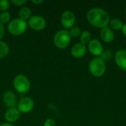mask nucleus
I'll use <instances>...</instances> for the list:
<instances>
[{"instance_id": "obj_5", "label": "nucleus", "mask_w": 126, "mask_h": 126, "mask_svg": "<svg viewBox=\"0 0 126 126\" xmlns=\"http://www.w3.org/2000/svg\"><path fill=\"white\" fill-rule=\"evenodd\" d=\"M13 87L16 92L20 94H25L30 89V81L27 77L24 75H16L13 79Z\"/></svg>"}, {"instance_id": "obj_7", "label": "nucleus", "mask_w": 126, "mask_h": 126, "mask_svg": "<svg viewBox=\"0 0 126 126\" xmlns=\"http://www.w3.org/2000/svg\"><path fill=\"white\" fill-rule=\"evenodd\" d=\"M75 16L74 13L71 10H66L64 11L61 17V22L64 29L70 30L74 27L75 23Z\"/></svg>"}, {"instance_id": "obj_1", "label": "nucleus", "mask_w": 126, "mask_h": 126, "mask_svg": "<svg viewBox=\"0 0 126 126\" xmlns=\"http://www.w3.org/2000/svg\"><path fill=\"white\" fill-rule=\"evenodd\" d=\"M89 23L97 28L103 29L108 27L111 20L109 13L100 7H92L86 14Z\"/></svg>"}, {"instance_id": "obj_8", "label": "nucleus", "mask_w": 126, "mask_h": 126, "mask_svg": "<svg viewBox=\"0 0 126 126\" xmlns=\"http://www.w3.org/2000/svg\"><path fill=\"white\" fill-rule=\"evenodd\" d=\"M35 106V103L33 100L30 97H25L21 98L17 104V109L21 113L23 114H27L30 112Z\"/></svg>"}, {"instance_id": "obj_11", "label": "nucleus", "mask_w": 126, "mask_h": 126, "mask_svg": "<svg viewBox=\"0 0 126 126\" xmlns=\"http://www.w3.org/2000/svg\"><path fill=\"white\" fill-rule=\"evenodd\" d=\"M20 115H21V112L18 111L17 107L10 108L6 111L4 114V119L7 121V123H13L16 122L19 119Z\"/></svg>"}, {"instance_id": "obj_2", "label": "nucleus", "mask_w": 126, "mask_h": 126, "mask_svg": "<svg viewBox=\"0 0 126 126\" xmlns=\"http://www.w3.org/2000/svg\"><path fill=\"white\" fill-rule=\"evenodd\" d=\"M89 69L91 74L94 77H101L106 72V61L100 57H96L90 61L89 64Z\"/></svg>"}, {"instance_id": "obj_24", "label": "nucleus", "mask_w": 126, "mask_h": 126, "mask_svg": "<svg viewBox=\"0 0 126 126\" xmlns=\"http://www.w3.org/2000/svg\"><path fill=\"white\" fill-rule=\"evenodd\" d=\"M11 2L16 6H22L27 2V1L26 0H13Z\"/></svg>"}, {"instance_id": "obj_6", "label": "nucleus", "mask_w": 126, "mask_h": 126, "mask_svg": "<svg viewBox=\"0 0 126 126\" xmlns=\"http://www.w3.org/2000/svg\"><path fill=\"white\" fill-rule=\"evenodd\" d=\"M27 26H29L32 30L41 31L46 27L47 21L43 16L39 15H35L30 18L27 22Z\"/></svg>"}, {"instance_id": "obj_21", "label": "nucleus", "mask_w": 126, "mask_h": 126, "mask_svg": "<svg viewBox=\"0 0 126 126\" xmlns=\"http://www.w3.org/2000/svg\"><path fill=\"white\" fill-rule=\"evenodd\" d=\"M112 56V52L110 49H103V53L101 54V55L100 56L103 61H108L109 60Z\"/></svg>"}, {"instance_id": "obj_27", "label": "nucleus", "mask_w": 126, "mask_h": 126, "mask_svg": "<svg viewBox=\"0 0 126 126\" xmlns=\"http://www.w3.org/2000/svg\"><path fill=\"white\" fill-rule=\"evenodd\" d=\"M32 2L33 3V4H42L43 2H44V1L43 0H39V1H35V0H32Z\"/></svg>"}, {"instance_id": "obj_19", "label": "nucleus", "mask_w": 126, "mask_h": 126, "mask_svg": "<svg viewBox=\"0 0 126 126\" xmlns=\"http://www.w3.org/2000/svg\"><path fill=\"white\" fill-rule=\"evenodd\" d=\"M10 18H11V15L7 11L1 12V13L0 14V22L2 24L10 22Z\"/></svg>"}, {"instance_id": "obj_25", "label": "nucleus", "mask_w": 126, "mask_h": 126, "mask_svg": "<svg viewBox=\"0 0 126 126\" xmlns=\"http://www.w3.org/2000/svg\"><path fill=\"white\" fill-rule=\"evenodd\" d=\"M4 33H5V28H4V24H2L0 22V40L4 37Z\"/></svg>"}, {"instance_id": "obj_10", "label": "nucleus", "mask_w": 126, "mask_h": 126, "mask_svg": "<svg viewBox=\"0 0 126 126\" xmlns=\"http://www.w3.org/2000/svg\"><path fill=\"white\" fill-rule=\"evenodd\" d=\"M3 102L8 109L14 108L18 104L17 97L16 94L10 91L4 92V94H3Z\"/></svg>"}, {"instance_id": "obj_12", "label": "nucleus", "mask_w": 126, "mask_h": 126, "mask_svg": "<svg viewBox=\"0 0 126 126\" xmlns=\"http://www.w3.org/2000/svg\"><path fill=\"white\" fill-rule=\"evenodd\" d=\"M86 50H87L86 46L80 42L72 46L71 49V54L73 57L76 58H80L86 55Z\"/></svg>"}, {"instance_id": "obj_28", "label": "nucleus", "mask_w": 126, "mask_h": 126, "mask_svg": "<svg viewBox=\"0 0 126 126\" xmlns=\"http://www.w3.org/2000/svg\"><path fill=\"white\" fill-rule=\"evenodd\" d=\"M0 126H15L14 125H13L12 123H2L1 124Z\"/></svg>"}, {"instance_id": "obj_14", "label": "nucleus", "mask_w": 126, "mask_h": 126, "mask_svg": "<svg viewBox=\"0 0 126 126\" xmlns=\"http://www.w3.org/2000/svg\"><path fill=\"white\" fill-rule=\"evenodd\" d=\"M100 38L103 41L106 43H111L114 39V31L109 27H104L100 30Z\"/></svg>"}, {"instance_id": "obj_29", "label": "nucleus", "mask_w": 126, "mask_h": 126, "mask_svg": "<svg viewBox=\"0 0 126 126\" xmlns=\"http://www.w3.org/2000/svg\"></svg>"}, {"instance_id": "obj_23", "label": "nucleus", "mask_w": 126, "mask_h": 126, "mask_svg": "<svg viewBox=\"0 0 126 126\" xmlns=\"http://www.w3.org/2000/svg\"><path fill=\"white\" fill-rule=\"evenodd\" d=\"M44 126H56V123L53 119L49 118L45 120V122L44 123Z\"/></svg>"}, {"instance_id": "obj_4", "label": "nucleus", "mask_w": 126, "mask_h": 126, "mask_svg": "<svg viewBox=\"0 0 126 126\" xmlns=\"http://www.w3.org/2000/svg\"><path fill=\"white\" fill-rule=\"evenodd\" d=\"M27 28V23L21 18H14L7 25L8 32L13 35H21L24 34Z\"/></svg>"}, {"instance_id": "obj_15", "label": "nucleus", "mask_w": 126, "mask_h": 126, "mask_svg": "<svg viewBox=\"0 0 126 126\" xmlns=\"http://www.w3.org/2000/svg\"><path fill=\"white\" fill-rule=\"evenodd\" d=\"M18 16H19V18H21V20H24V21H27V20H29L30 18L31 17V10L30 7H22L19 12H18Z\"/></svg>"}, {"instance_id": "obj_26", "label": "nucleus", "mask_w": 126, "mask_h": 126, "mask_svg": "<svg viewBox=\"0 0 126 126\" xmlns=\"http://www.w3.org/2000/svg\"><path fill=\"white\" fill-rule=\"evenodd\" d=\"M122 32H123V34L126 37V23L123 24V28H122Z\"/></svg>"}, {"instance_id": "obj_20", "label": "nucleus", "mask_w": 126, "mask_h": 126, "mask_svg": "<svg viewBox=\"0 0 126 126\" xmlns=\"http://www.w3.org/2000/svg\"><path fill=\"white\" fill-rule=\"evenodd\" d=\"M69 32L72 38H78L80 37L81 34V30L78 27H73L72 28L70 29Z\"/></svg>"}, {"instance_id": "obj_9", "label": "nucleus", "mask_w": 126, "mask_h": 126, "mask_svg": "<svg viewBox=\"0 0 126 126\" xmlns=\"http://www.w3.org/2000/svg\"><path fill=\"white\" fill-rule=\"evenodd\" d=\"M88 49L91 54L96 57H100L103 52V47L102 43L96 38L91 39L88 44Z\"/></svg>"}, {"instance_id": "obj_13", "label": "nucleus", "mask_w": 126, "mask_h": 126, "mask_svg": "<svg viewBox=\"0 0 126 126\" xmlns=\"http://www.w3.org/2000/svg\"><path fill=\"white\" fill-rule=\"evenodd\" d=\"M114 61L117 65L123 70L126 71V50L120 49L118 50L114 57Z\"/></svg>"}, {"instance_id": "obj_22", "label": "nucleus", "mask_w": 126, "mask_h": 126, "mask_svg": "<svg viewBox=\"0 0 126 126\" xmlns=\"http://www.w3.org/2000/svg\"><path fill=\"white\" fill-rule=\"evenodd\" d=\"M10 7V1L7 0H0V11L4 12Z\"/></svg>"}, {"instance_id": "obj_3", "label": "nucleus", "mask_w": 126, "mask_h": 126, "mask_svg": "<svg viewBox=\"0 0 126 126\" xmlns=\"http://www.w3.org/2000/svg\"><path fill=\"white\" fill-rule=\"evenodd\" d=\"M71 39L72 37L70 36L69 30H61L55 34L53 41L57 48L63 49L69 47L71 42Z\"/></svg>"}, {"instance_id": "obj_16", "label": "nucleus", "mask_w": 126, "mask_h": 126, "mask_svg": "<svg viewBox=\"0 0 126 126\" xmlns=\"http://www.w3.org/2000/svg\"><path fill=\"white\" fill-rule=\"evenodd\" d=\"M109 27L112 30H120L123 28V23L120 18H112L109 21Z\"/></svg>"}, {"instance_id": "obj_17", "label": "nucleus", "mask_w": 126, "mask_h": 126, "mask_svg": "<svg viewBox=\"0 0 126 126\" xmlns=\"http://www.w3.org/2000/svg\"><path fill=\"white\" fill-rule=\"evenodd\" d=\"M10 52V48L7 44L0 40V59L5 58Z\"/></svg>"}, {"instance_id": "obj_18", "label": "nucleus", "mask_w": 126, "mask_h": 126, "mask_svg": "<svg viewBox=\"0 0 126 126\" xmlns=\"http://www.w3.org/2000/svg\"><path fill=\"white\" fill-rule=\"evenodd\" d=\"M91 37H92V35L89 31L85 30V31L81 32V34L80 35V43H82L83 44H85V45L89 44V41H91Z\"/></svg>"}]
</instances>
